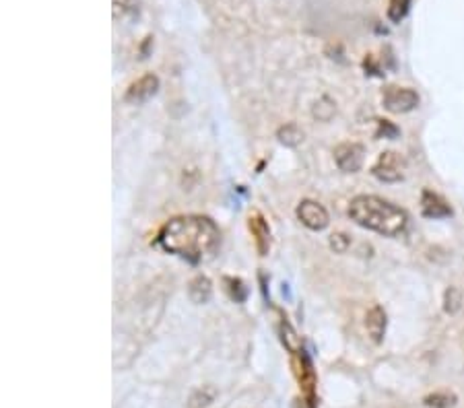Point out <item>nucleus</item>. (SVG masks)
<instances>
[{
    "instance_id": "obj_1",
    "label": "nucleus",
    "mask_w": 464,
    "mask_h": 408,
    "mask_svg": "<svg viewBox=\"0 0 464 408\" xmlns=\"http://www.w3.org/2000/svg\"><path fill=\"white\" fill-rule=\"evenodd\" d=\"M157 243L178 258L190 264H201L215 256L221 243V231L208 217L182 215L169 219L161 227Z\"/></svg>"
},
{
    "instance_id": "obj_2",
    "label": "nucleus",
    "mask_w": 464,
    "mask_h": 408,
    "mask_svg": "<svg viewBox=\"0 0 464 408\" xmlns=\"http://www.w3.org/2000/svg\"><path fill=\"white\" fill-rule=\"evenodd\" d=\"M349 217L355 225L375 231L384 238L403 235L408 225L407 213L400 206L371 194H361L353 198L349 204Z\"/></svg>"
},
{
    "instance_id": "obj_3",
    "label": "nucleus",
    "mask_w": 464,
    "mask_h": 408,
    "mask_svg": "<svg viewBox=\"0 0 464 408\" xmlns=\"http://www.w3.org/2000/svg\"><path fill=\"white\" fill-rule=\"evenodd\" d=\"M291 367H293V375H296L303 402L308 404V408H316L318 396H316V386H318V377H316L314 365L308 357L306 349L291 355Z\"/></svg>"
},
{
    "instance_id": "obj_4",
    "label": "nucleus",
    "mask_w": 464,
    "mask_h": 408,
    "mask_svg": "<svg viewBox=\"0 0 464 408\" xmlns=\"http://www.w3.org/2000/svg\"><path fill=\"white\" fill-rule=\"evenodd\" d=\"M405 171H407V161L396 151L380 153V157L375 159V163L371 167V175L384 184H396L400 180H405Z\"/></svg>"
},
{
    "instance_id": "obj_5",
    "label": "nucleus",
    "mask_w": 464,
    "mask_h": 408,
    "mask_svg": "<svg viewBox=\"0 0 464 408\" xmlns=\"http://www.w3.org/2000/svg\"><path fill=\"white\" fill-rule=\"evenodd\" d=\"M382 106L390 113H408L419 106V95L408 87H394L390 85L382 93Z\"/></svg>"
},
{
    "instance_id": "obj_6",
    "label": "nucleus",
    "mask_w": 464,
    "mask_h": 408,
    "mask_svg": "<svg viewBox=\"0 0 464 408\" xmlns=\"http://www.w3.org/2000/svg\"><path fill=\"white\" fill-rule=\"evenodd\" d=\"M365 161V147L359 143H341L334 148V163L345 173L359 171Z\"/></svg>"
},
{
    "instance_id": "obj_7",
    "label": "nucleus",
    "mask_w": 464,
    "mask_h": 408,
    "mask_svg": "<svg viewBox=\"0 0 464 408\" xmlns=\"http://www.w3.org/2000/svg\"><path fill=\"white\" fill-rule=\"evenodd\" d=\"M296 215L297 219L301 221V225L312 229V231H324L328 227V223H331L328 210L316 200H301L297 204Z\"/></svg>"
},
{
    "instance_id": "obj_8",
    "label": "nucleus",
    "mask_w": 464,
    "mask_h": 408,
    "mask_svg": "<svg viewBox=\"0 0 464 408\" xmlns=\"http://www.w3.org/2000/svg\"><path fill=\"white\" fill-rule=\"evenodd\" d=\"M159 91V76L153 73L143 74L141 78H136L124 93V101L132 106H141L148 101L155 93Z\"/></svg>"
},
{
    "instance_id": "obj_9",
    "label": "nucleus",
    "mask_w": 464,
    "mask_h": 408,
    "mask_svg": "<svg viewBox=\"0 0 464 408\" xmlns=\"http://www.w3.org/2000/svg\"><path fill=\"white\" fill-rule=\"evenodd\" d=\"M248 227H250V233L254 238V245H256V252L260 256H266L268 250H271V227L268 221L264 219V215L254 210L248 219Z\"/></svg>"
},
{
    "instance_id": "obj_10",
    "label": "nucleus",
    "mask_w": 464,
    "mask_h": 408,
    "mask_svg": "<svg viewBox=\"0 0 464 408\" xmlns=\"http://www.w3.org/2000/svg\"><path fill=\"white\" fill-rule=\"evenodd\" d=\"M421 213L427 219H448L452 217V208L444 198L431 190H423L421 194Z\"/></svg>"
},
{
    "instance_id": "obj_11",
    "label": "nucleus",
    "mask_w": 464,
    "mask_h": 408,
    "mask_svg": "<svg viewBox=\"0 0 464 408\" xmlns=\"http://www.w3.org/2000/svg\"><path fill=\"white\" fill-rule=\"evenodd\" d=\"M386 324H388V317L384 307L380 305H373L370 312L365 314V330L368 336L371 338V342L380 345L384 340V334H386Z\"/></svg>"
},
{
    "instance_id": "obj_12",
    "label": "nucleus",
    "mask_w": 464,
    "mask_h": 408,
    "mask_svg": "<svg viewBox=\"0 0 464 408\" xmlns=\"http://www.w3.org/2000/svg\"><path fill=\"white\" fill-rule=\"evenodd\" d=\"M213 295V282L208 280V277L198 275L188 282V297L192 303H206Z\"/></svg>"
},
{
    "instance_id": "obj_13",
    "label": "nucleus",
    "mask_w": 464,
    "mask_h": 408,
    "mask_svg": "<svg viewBox=\"0 0 464 408\" xmlns=\"http://www.w3.org/2000/svg\"><path fill=\"white\" fill-rule=\"evenodd\" d=\"M277 138L278 143L285 145V147H297L303 141V130L299 128L296 122H289V124H285V126H281L277 130Z\"/></svg>"
},
{
    "instance_id": "obj_14",
    "label": "nucleus",
    "mask_w": 464,
    "mask_h": 408,
    "mask_svg": "<svg viewBox=\"0 0 464 408\" xmlns=\"http://www.w3.org/2000/svg\"><path fill=\"white\" fill-rule=\"evenodd\" d=\"M281 340H283V345H285V349L291 352H299L303 351V345H301V338L297 336V332L291 328V324L289 322H281Z\"/></svg>"
},
{
    "instance_id": "obj_15",
    "label": "nucleus",
    "mask_w": 464,
    "mask_h": 408,
    "mask_svg": "<svg viewBox=\"0 0 464 408\" xmlns=\"http://www.w3.org/2000/svg\"><path fill=\"white\" fill-rule=\"evenodd\" d=\"M223 285H225V291H227V295L231 297L236 303H241V301H246V297H248V287H246V282L238 277H225L223 278Z\"/></svg>"
},
{
    "instance_id": "obj_16",
    "label": "nucleus",
    "mask_w": 464,
    "mask_h": 408,
    "mask_svg": "<svg viewBox=\"0 0 464 408\" xmlns=\"http://www.w3.org/2000/svg\"><path fill=\"white\" fill-rule=\"evenodd\" d=\"M336 111V103H334L331 97H320L312 108V116L320 122H328Z\"/></svg>"
},
{
    "instance_id": "obj_17",
    "label": "nucleus",
    "mask_w": 464,
    "mask_h": 408,
    "mask_svg": "<svg viewBox=\"0 0 464 408\" xmlns=\"http://www.w3.org/2000/svg\"><path fill=\"white\" fill-rule=\"evenodd\" d=\"M423 404L429 408H452L456 404V396L450 392H435L423 398Z\"/></svg>"
},
{
    "instance_id": "obj_18",
    "label": "nucleus",
    "mask_w": 464,
    "mask_h": 408,
    "mask_svg": "<svg viewBox=\"0 0 464 408\" xmlns=\"http://www.w3.org/2000/svg\"><path fill=\"white\" fill-rule=\"evenodd\" d=\"M460 307H463V295H460V291L456 289V287H450V289H445L444 293V312L445 314L454 315L460 312Z\"/></svg>"
},
{
    "instance_id": "obj_19",
    "label": "nucleus",
    "mask_w": 464,
    "mask_h": 408,
    "mask_svg": "<svg viewBox=\"0 0 464 408\" xmlns=\"http://www.w3.org/2000/svg\"><path fill=\"white\" fill-rule=\"evenodd\" d=\"M410 0H390L388 2V19L392 23H400L408 15Z\"/></svg>"
},
{
    "instance_id": "obj_20",
    "label": "nucleus",
    "mask_w": 464,
    "mask_h": 408,
    "mask_svg": "<svg viewBox=\"0 0 464 408\" xmlns=\"http://www.w3.org/2000/svg\"><path fill=\"white\" fill-rule=\"evenodd\" d=\"M213 398H215V389L204 386V388L196 389V394L192 396V407H206L208 402H213Z\"/></svg>"
},
{
    "instance_id": "obj_21",
    "label": "nucleus",
    "mask_w": 464,
    "mask_h": 408,
    "mask_svg": "<svg viewBox=\"0 0 464 408\" xmlns=\"http://www.w3.org/2000/svg\"><path fill=\"white\" fill-rule=\"evenodd\" d=\"M328 243H331V248H333L336 254H345L349 250V245H351V240L345 233H333Z\"/></svg>"
},
{
    "instance_id": "obj_22",
    "label": "nucleus",
    "mask_w": 464,
    "mask_h": 408,
    "mask_svg": "<svg viewBox=\"0 0 464 408\" xmlns=\"http://www.w3.org/2000/svg\"><path fill=\"white\" fill-rule=\"evenodd\" d=\"M400 134V130L396 128L392 122H388V120H378V132H375V136L378 138H396Z\"/></svg>"
}]
</instances>
